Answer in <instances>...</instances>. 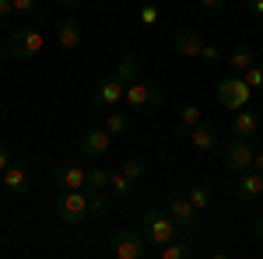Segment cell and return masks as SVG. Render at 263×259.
<instances>
[{
    "mask_svg": "<svg viewBox=\"0 0 263 259\" xmlns=\"http://www.w3.org/2000/svg\"><path fill=\"white\" fill-rule=\"evenodd\" d=\"M200 7H207V11H224V0H200Z\"/></svg>",
    "mask_w": 263,
    "mask_h": 259,
    "instance_id": "cell-34",
    "label": "cell"
},
{
    "mask_svg": "<svg viewBox=\"0 0 263 259\" xmlns=\"http://www.w3.org/2000/svg\"><path fill=\"white\" fill-rule=\"evenodd\" d=\"M239 77H242L246 84L253 88V91H263V67H256V63H253V67H246Z\"/></svg>",
    "mask_w": 263,
    "mask_h": 259,
    "instance_id": "cell-27",
    "label": "cell"
},
{
    "mask_svg": "<svg viewBox=\"0 0 263 259\" xmlns=\"http://www.w3.org/2000/svg\"><path fill=\"white\" fill-rule=\"evenodd\" d=\"M105 189L112 193V200H123V203H130V200L137 196V182L126 179L123 172H109V186Z\"/></svg>",
    "mask_w": 263,
    "mask_h": 259,
    "instance_id": "cell-18",
    "label": "cell"
},
{
    "mask_svg": "<svg viewBox=\"0 0 263 259\" xmlns=\"http://www.w3.org/2000/svg\"><path fill=\"white\" fill-rule=\"evenodd\" d=\"M112 74H116L123 84H130V81L141 77V60H137L134 53H123L120 60H116V67H112Z\"/></svg>",
    "mask_w": 263,
    "mask_h": 259,
    "instance_id": "cell-22",
    "label": "cell"
},
{
    "mask_svg": "<svg viewBox=\"0 0 263 259\" xmlns=\"http://www.w3.org/2000/svg\"><path fill=\"white\" fill-rule=\"evenodd\" d=\"M123 102H126V109H134V112H155V109L165 102V91H162V84L137 77V81H130V84H126Z\"/></svg>",
    "mask_w": 263,
    "mask_h": 259,
    "instance_id": "cell-2",
    "label": "cell"
},
{
    "mask_svg": "<svg viewBox=\"0 0 263 259\" xmlns=\"http://www.w3.org/2000/svg\"><path fill=\"white\" fill-rule=\"evenodd\" d=\"M11 4H14V14H25V18H39L42 14L39 0H11Z\"/></svg>",
    "mask_w": 263,
    "mask_h": 259,
    "instance_id": "cell-28",
    "label": "cell"
},
{
    "mask_svg": "<svg viewBox=\"0 0 263 259\" xmlns=\"http://www.w3.org/2000/svg\"><path fill=\"white\" fill-rule=\"evenodd\" d=\"M99 126L105 133H112V137H123L130 130V116L120 112V109H105V116H99Z\"/></svg>",
    "mask_w": 263,
    "mask_h": 259,
    "instance_id": "cell-19",
    "label": "cell"
},
{
    "mask_svg": "<svg viewBox=\"0 0 263 259\" xmlns=\"http://www.w3.org/2000/svg\"><path fill=\"white\" fill-rule=\"evenodd\" d=\"M246 7H249L256 18H263V0H246Z\"/></svg>",
    "mask_w": 263,
    "mask_h": 259,
    "instance_id": "cell-35",
    "label": "cell"
},
{
    "mask_svg": "<svg viewBox=\"0 0 263 259\" xmlns=\"http://www.w3.org/2000/svg\"><path fill=\"white\" fill-rule=\"evenodd\" d=\"M186 200L193 203L197 214H203V210L211 207V189H207V186H190V189H186Z\"/></svg>",
    "mask_w": 263,
    "mask_h": 259,
    "instance_id": "cell-24",
    "label": "cell"
},
{
    "mask_svg": "<svg viewBox=\"0 0 263 259\" xmlns=\"http://www.w3.org/2000/svg\"><path fill=\"white\" fill-rule=\"evenodd\" d=\"M260 32H263V28H260Z\"/></svg>",
    "mask_w": 263,
    "mask_h": 259,
    "instance_id": "cell-38",
    "label": "cell"
},
{
    "mask_svg": "<svg viewBox=\"0 0 263 259\" xmlns=\"http://www.w3.org/2000/svg\"><path fill=\"white\" fill-rule=\"evenodd\" d=\"M109 147H112V133H105L102 126H91V130H84V137H81L84 158H102V154H109Z\"/></svg>",
    "mask_w": 263,
    "mask_h": 259,
    "instance_id": "cell-13",
    "label": "cell"
},
{
    "mask_svg": "<svg viewBox=\"0 0 263 259\" xmlns=\"http://www.w3.org/2000/svg\"><path fill=\"white\" fill-rule=\"evenodd\" d=\"M105 210H109V196H105L102 189H88V214L102 217Z\"/></svg>",
    "mask_w": 263,
    "mask_h": 259,
    "instance_id": "cell-26",
    "label": "cell"
},
{
    "mask_svg": "<svg viewBox=\"0 0 263 259\" xmlns=\"http://www.w3.org/2000/svg\"><path fill=\"white\" fill-rule=\"evenodd\" d=\"M172 46H176V53H179V56H186V60H197V56H200L203 39L197 35V32L182 28V32H176V35H172Z\"/></svg>",
    "mask_w": 263,
    "mask_h": 259,
    "instance_id": "cell-16",
    "label": "cell"
},
{
    "mask_svg": "<svg viewBox=\"0 0 263 259\" xmlns=\"http://www.w3.org/2000/svg\"><path fill=\"white\" fill-rule=\"evenodd\" d=\"M105 186H109V172H105V168H91L84 189H105Z\"/></svg>",
    "mask_w": 263,
    "mask_h": 259,
    "instance_id": "cell-29",
    "label": "cell"
},
{
    "mask_svg": "<svg viewBox=\"0 0 263 259\" xmlns=\"http://www.w3.org/2000/svg\"><path fill=\"white\" fill-rule=\"evenodd\" d=\"M84 182H88V172H84L78 161H63V165H57V172H53V186H57V193L84 189Z\"/></svg>",
    "mask_w": 263,
    "mask_h": 259,
    "instance_id": "cell-11",
    "label": "cell"
},
{
    "mask_svg": "<svg viewBox=\"0 0 263 259\" xmlns=\"http://www.w3.org/2000/svg\"><path fill=\"white\" fill-rule=\"evenodd\" d=\"M186 137H190V144H193L197 151H214V144H218V130H214V123H203L200 119Z\"/></svg>",
    "mask_w": 263,
    "mask_h": 259,
    "instance_id": "cell-17",
    "label": "cell"
},
{
    "mask_svg": "<svg viewBox=\"0 0 263 259\" xmlns=\"http://www.w3.org/2000/svg\"><path fill=\"white\" fill-rule=\"evenodd\" d=\"M141 25H158V7L155 4H144L141 7Z\"/></svg>",
    "mask_w": 263,
    "mask_h": 259,
    "instance_id": "cell-31",
    "label": "cell"
},
{
    "mask_svg": "<svg viewBox=\"0 0 263 259\" xmlns=\"http://www.w3.org/2000/svg\"><path fill=\"white\" fill-rule=\"evenodd\" d=\"M0 189L7 193V196H28V189H32V179H28V165L25 161H11L4 172H0Z\"/></svg>",
    "mask_w": 263,
    "mask_h": 259,
    "instance_id": "cell-7",
    "label": "cell"
},
{
    "mask_svg": "<svg viewBox=\"0 0 263 259\" xmlns=\"http://www.w3.org/2000/svg\"><path fill=\"white\" fill-rule=\"evenodd\" d=\"M200 119H203L200 105H197V102H186V105L179 109V123H176V137H186V133H190V130H193V126H197Z\"/></svg>",
    "mask_w": 263,
    "mask_h": 259,
    "instance_id": "cell-21",
    "label": "cell"
},
{
    "mask_svg": "<svg viewBox=\"0 0 263 259\" xmlns=\"http://www.w3.org/2000/svg\"><path fill=\"white\" fill-rule=\"evenodd\" d=\"M253 235H256V238L263 242V217H256V221H253Z\"/></svg>",
    "mask_w": 263,
    "mask_h": 259,
    "instance_id": "cell-36",
    "label": "cell"
},
{
    "mask_svg": "<svg viewBox=\"0 0 263 259\" xmlns=\"http://www.w3.org/2000/svg\"><path fill=\"white\" fill-rule=\"evenodd\" d=\"M253 140L249 137H232L224 144V165L232 168V172H246V168H253Z\"/></svg>",
    "mask_w": 263,
    "mask_h": 259,
    "instance_id": "cell-10",
    "label": "cell"
},
{
    "mask_svg": "<svg viewBox=\"0 0 263 259\" xmlns=\"http://www.w3.org/2000/svg\"><path fill=\"white\" fill-rule=\"evenodd\" d=\"M81 42H84V28L78 18H63L57 25V46L60 49H78Z\"/></svg>",
    "mask_w": 263,
    "mask_h": 259,
    "instance_id": "cell-14",
    "label": "cell"
},
{
    "mask_svg": "<svg viewBox=\"0 0 263 259\" xmlns=\"http://www.w3.org/2000/svg\"><path fill=\"white\" fill-rule=\"evenodd\" d=\"M253 168H256V172H263V151H256V154H253Z\"/></svg>",
    "mask_w": 263,
    "mask_h": 259,
    "instance_id": "cell-37",
    "label": "cell"
},
{
    "mask_svg": "<svg viewBox=\"0 0 263 259\" xmlns=\"http://www.w3.org/2000/svg\"><path fill=\"white\" fill-rule=\"evenodd\" d=\"M249 98H253V88H249L239 74H232V77H224L221 84H218V102H221L228 112L246 109V105H249Z\"/></svg>",
    "mask_w": 263,
    "mask_h": 259,
    "instance_id": "cell-5",
    "label": "cell"
},
{
    "mask_svg": "<svg viewBox=\"0 0 263 259\" xmlns=\"http://www.w3.org/2000/svg\"><path fill=\"white\" fill-rule=\"evenodd\" d=\"M200 60H203V63H221V49L203 42V46H200Z\"/></svg>",
    "mask_w": 263,
    "mask_h": 259,
    "instance_id": "cell-30",
    "label": "cell"
},
{
    "mask_svg": "<svg viewBox=\"0 0 263 259\" xmlns=\"http://www.w3.org/2000/svg\"><path fill=\"white\" fill-rule=\"evenodd\" d=\"M42 46H46V35H42L39 28H14L11 32V39L0 46V60L4 56H14V60H35L42 53Z\"/></svg>",
    "mask_w": 263,
    "mask_h": 259,
    "instance_id": "cell-1",
    "label": "cell"
},
{
    "mask_svg": "<svg viewBox=\"0 0 263 259\" xmlns=\"http://www.w3.org/2000/svg\"><path fill=\"white\" fill-rule=\"evenodd\" d=\"M109 249H112L116 259H144L147 256V238L137 235V231H116Z\"/></svg>",
    "mask_w": 263,
    "mask_h": 259,
    "instance_id": "cell-9",
    "label": "cell"
},
{
    "mask_svg": "<svg viewBox=\"0 0 263 259\" xmlns=\"http://www.w3.org/2000/svg\"><path fill=\"white\" fill-rule=\"evenodd\" d=\"M141 235L151 245H165V242H172L176 235H179V228H176V221L168 217V210H162V207H147L141 214Z\"/></svg>",
    "mask_w": 263,
    "mask_h": 259,
    "instance_id": "cell-3",
    "label": "cell"
},
{
    "mask_svg": "<svg viewBox=\"0 0 263 259\" xmlns=\"http://www.w3.org/2000/svg\"><path fill=\"white\" fill-rule=\"evenodd\" d=\"M11 161H14V154H11V147H7V144L0 140V172H4V168H7Z\"/></svg>",
    "mask_w": 263,
    "mask_h": 259,
    "instance_id": "cell-32",
    "label": "cell"
},
{
    "mask_svg": "<svg viewBox=\"0 0 263 259\" xmlns=\"http://www.w3.org/2000/svg\"><path fill=\"white\" fill-rule=\"evenodd\" d=\"M235 196L242 200V203L260 200V196H263V172H256V168H246V172H239V179H235Z\"/></svg>",
    "mask_w": 263,
    "mask_h": 259,
    "instance_id": "cell-12",
    "label": "cell"
},
{
    "mask_svg": "<svg viewBox=\"0 0 263 259\" xmlns=\"http://www.w3.org/2000/svg\"><path fill=\"white\" fill-rule=\"evenodd\" d=\"M168 217L176 221V228H179L182 235H197L200 231V214L193 210V203L186 200V193H172V200H168Z\"/></svg>",
    "mask_w": 263,
    "mask_h": 259,
    "instance_id": "cell-6",
    "label": "cell"
},
{
    "mask_svg": "<svg viewBox=\"0 0 263 259\" xmlns=\"http://www.w3.org/2000/svg\"><path fill=\"white\" fill-rule=\"evenodd\" d=\"M256 130H260V116H256L253 109H239L235 119H232V133H235V137H253Z\"/></svg>",
    "mask_w": 263,
    "mask_h": 259,
    "instance_id": "cell-20",
    "label": "cell"
},
{
    "mask_svg": "<svg viewBox=\"0 0 263 259\" xmlns=\"http://www.w3.org/2000/svg\"><path fill=\"white\" fill-rule=\"evenodd\" d=\"M253 49H249V46H235V49H232V56H228V67H232V70H235V74H242L246 67H253Z\"/></svg>",
    "mask_w": 263,
    "mask_h": 259,
    "instance_id": "cell-23",
    "label": "cell"
},
{
    "mask_svg": "<svg viewBox=\"0 0 263 259\" xmlns=\"http://www.w3.org/2000/svg\"><path fill=\"white\" fill-rule=\"evenodd\" d=\"M11 14H14V4H11V0H0V25L11 18Z\"/></svg>",
    "mask_w": 263,
    "mask_h": 259,
    "instance_id": "cell-33",
    "label": "cell"
},
{
    "mask_svg": "<svg viewBox=\"0 0 263 259\" xmlns=\"http://www.w3.org/2000/svg\"><path fill=\"white\" fill-rule=\"evenodd\" d=\"M126 179H134V182H141L144 179V172H147V165H144V158H137V154H130V158L123 161V168H120Z\"/></svg>",
    "mask_w": 263,
    "mask_h": 259,
    "instance_id": "cell-25",
    "label": "cell"
},
{
    "mask_svg": "<svg viewBox=\"0 0 263 259\" xmlns=\"http://www.w3.org/2000/svg\"><path fill=\"white\" fill-rule=\"evenodd\" d=\"M123 91H126V84H123L116 74H105L102 81H95V88H91V102L99 105V109H116L123 102Z\"/></svg>",
    "mask_w": 263,
    "mask_h": 259,
    "instance_id": "cell-8",
    "label": "cell"
},
{
    "mask_svg": "<svg viewBox=\"0 0 263 259\" xmlns=\"http://www.w3.org/2000/svg\"><path fill=\"white\" fill-rule=\"evenodd\" d=\"M158 256H162V259H193V256H197V242L190 238V235H186V238L176 235L172 242L158 245Z\"/></svg>",
    "mask_w": 263,
    "mask_h": 259,
    "instance_id": "cell-15",
    "label": "cell"
},
{
    "mask_svg": "<svg viewBox=\"0 0 263 259\" xmlns=\"http://www.w3.org/2000/svg\"><path fill=\"white\" fill-rule=\"evenodd\" d=\"M57 217L67 224V228H78L88 217V189H67V193H57Z\"/></svg>",
    "mask_w": 263,
    "mask_h": 259,
    "instance_id": "cell-4",
    "label": "cell"
}]
</instances>
